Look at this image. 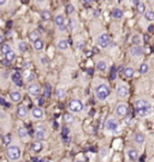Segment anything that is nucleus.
Returning <instances> with one entry per match:
<instances>
[{
    "mask_svg": "<svg viewBox=\"0 0 154 162\" xmlns=\"http://www.w3.org/2000/svg\"><path fill=\"white\" fill-rule=\"evenodd\" d=\"M133 42H134V43H136V46H140V39H138V36H134Z\"/></svg>",
    "mask_w": 154,
    "mask_h": 162,
    "instance_id": "nucleus-46",
    "label": "nucleus"
},
{
    "mask_svg": "<svg viewBox=\"0 0 154 162\" xmlns=\"http://www.w3.org/2000/svg\"><path fill=\"white\" fill-rule=\"evenodd\" d=\"M112 17L116 19H120L123 17V11L120 9H115L113 12H112Z\"/></svg>",
    "mask_w": 154,
    "mask_h": 162,
    "instance_id": "nucleus-27",
    "label": "nucleus"
},
{
    "mask_svg": "<svg viewBox=\"0 0 154 162\" xmlns=\"http://www.w3.org/2000/svg\"><path fill=\"white\" fill-rule=\"evenodd\" d=\"M41 17H42V19L43 20H50L51 19V12H50V11H42Z\"/></svg>",
    "mask_w": 154,
    "mask_h": 162,
    "instance_id": "nucleus-38",
    "label": "nucleus"
},
{
    "mask_svg": "<svg viewBox=\"0 0 154 162\" xmlns=\"http://www.w3.org/2000/svg\"><path fill=\"white\" fill-rule=\"evenodd\" d=\"M137 12L138 13H146V4L145 2H140L137 4Z\"/></svg>",
    "mask_w": 154,
    "mask_h": 162,
    "instance_id": "nucleus-34",
    "label": "nucleus"
},
{
    "mask_svg": "<svg viewBox=\"0 0 154 162\" xmlns=\"http://www.w3.org/2000/svg\"><path fill=\"white\" fill-rule=\"evenodd\" d=\"M77 26H78V24H77V22L75 19H70L69 20V28L74 31V30H76Z\"/></svg>",
    "mask_w": 154,
    "mask_h": 162,
    "instance_id": "nucleus-37",
    "label": "nucleus"
},
{
    "mask_svg": "<svg viewBox=\"0 0 154 162\" xmlns=\"http://www.w3.org/2000/svg\"><path fill=\"white\" fill-rule=\"evenodd\" d=\"M54 23H56V25H57L58 28L61 26V25H64V24H65V18H64V16H63V15H58V16H56Z\"/></svg>",
    "mask_w": 154,
    "mask_h": 162,
    "instance_id": "nucleus-23",
    "label": "nucleus"
},
{
    "mask_svg": "<svg viewBox=\"0 0 154 162\" xmlns=\"http://www.w3.org/2000/svg\"><path fill=\"white\" fill-rule=\"evenodd\" d=\"M11 51H12V48H11V46H10L9 43H5V44L1 46V53H2L4 55H6L7 53H10Z\"/></svg>",
    "mask_w": 154,
    "mask_h": 162,
    "instance_id": "nucleus-30",
    "label": "nucleus"
},
{
    "mask_svg": "<svg viewBox=\"0 0 154 162\" xmlns=\"http://www.w3.org/2000/svg\"><path fill=\"white\" fill-rule=\"evenodd\" d=\"M43 42H42V40H38L34 42V49L35 51H38V52H40V51H42L43 49Z\"/></svg>",
    "mask_w": 154,
    "mask_h": 162,
    "instance_id": "nucleus-32",
    "label": "nucleus"
},
{
    "mask_svg": "<svg viewBox=\"0 0 154 162\" xmlns=\"http://www.w3.org/2000/svg\"><path fill=\"white\" fill-rule=\"evenodd\" d=\"M97 44H99L101 48H107V47L111 44V37H110V35H107V34H101V35L97 37Z\"/></svg>",
    "mask_w": 154,
    "mask_h": 162,
    "instance_id": "nucleus-5",
    "label": "nucleus"
},
{
    "mask_svg": "<svg viewBox=\"0 0 154 162\" xmlns=\"http://www.w3.org/2000/svg\"><path fill=\"white\" fill-rule=\"evenodd\" d=\"M130 54L133 57H136V58H141L145 54V49L141 46H136L135 44L134 47H131V49H130Z\"/></svg>",
    "mask_w": 154,
    "mask_h": 162,
    "instance_id": "nucleus-11",
    "label": "nucleus"
},
{
    "mask_svg": "<svg viewBox=\"0 0 154 162\" xmlns=\"http://www.w3.org/2000/svg\"><path fill=\"white\" fill-rule=\"evenodd\" d=\"M4 43V36L0 34V44H2Z\"/></svg>",
    "mask_w": 154,
    "mask_h": 162,
    "instance_id": "nucleus-49",
    "label": "nucleus"
},
{
    "mask_svg": "<svg viewBox=\"0 0 154 162\" xmlns=\"http://www.w3.org/2000/svg\"><path fill=\"white\" fill-rule=\"evenodd\" d=\"M76 48L77 49H79V51H82V49L84 48V42H83V41H78L76 43Z\"/></svg>",
    "mask_w": 154,
    "mask_h": 162,
    "instance_id": "nucleus-42",
    "label": "nucleus"
},
{
    "mask_svg": "<svg viewBox=\"0 0 154 162\" xmlns=\"http://www.w3.org/2000/svg\"><path fill=\"white\" fill-rule=\"evenodd\" d=\"M145 17L146 19L149 20V22H153L154 20V11H146L145 13Z\"/></svg>",
    "mask_w": 154,
    "mask_h": 162,
    "instance_id": "nucleus-35",
    "label": "nucleus"
},
{
    "mask_svg": "<svg viewBox=\"0 0 154 162\" xmlns=\"http://www.w3.org/2000/svg\"><path fill=\"white\" fill-rule=\"evenodd\" d=\"M66 12H68L69 15H72V13L75 12V7H74L72 5H68V7H66Z\"/></svg>",
    "mask_w": 154,
    "mask_h": 162,
    "instance_id": "nucleus-41",
    "label": "nucleus"
},
{
    "mask_svg": "<svg viewBox=\"0 0 154 162\" xmlns=\"http://www.w3.org/2000/svg\"><path fill=\"white\" fill-rule=\"evenodd\" d=\"M151 113H152V109H151V107H146V108L136 109V114H137L138 117H142V118L151 115Z\"/></svg>",
    "mask_w": 154,
    "mask_h": 162,
    "instance_id": "nucleus-15",
    "label": "nucleus"
},
{
    "mask_svg": "<svg viewBox=\"0 0 154 162\" xmlns=\"http://www.w3.org/2000/svg\"><path fill=\"white\" fill-rule=\"evenodd\" d=\"M34 136H35L36 141H43V139H46V138H47V130H46V127H43V126H38V127L35 129Z\"/></svg>",
    "mask_w": 154,
    "mask_h": 162,
    "instance_id": "nucleus-6",
    "label": "nucleus"
},
{
    "mask_svg": "<svg viewBox=\"0 0 154 162\" xmlns=\"http://www.w3.org/2000/svg\"><path fill=\"white\" fill-rule=\"evenodd\" d=\"M46 162H50V161H46Z\"/></svg>",
    "mask_w": 154,
    "mask_h": 162,
    "instance_id": "nucleus-57",
    "label": "nucleus"
},
{
    "mask_svg": "<svg viewBox=\"0 0 154 162\" xmlns=\"http://www.w3.org/2000/svg\"><path fill=\"white\" fill-rule=\"evenodd\" d=\"M43 148V144L41 143V141H35V142L31 144V150L34 153H40Z\"/></svg>",
    "mask_w": 154,
    "mask_h": 162,
    "instance_id": "nucleus-18",
    "label": "nucleus"
},
{
    "mask_svg": "<svg viewBox=\"0 0 154 162\" xmlns=\"http://www.w3.org/2000/svg\"><path fill=\"white\" fill-rule=\"evenodd\" d=\"M117 94H118L119 97L125 99V97L129 95V89H128V86H127L125 84H119V85H118V89H117Z\"/></svg>",
    "mask_w": 154,
    "mask_h": 162,
    "instance_id": "nucleus-10",
    "label": "nucleus"
},
{
    "mask_svg": "<svg viewBox=\"0 0 154 162\" xmlns=\"http://www.w3.org/2000/svg\"><path fill=\"white\" fill-rule=\"evenodd\" d=\"M11 78H12L13 83H15L17 86H22V85H23V78H22V76H20V73H19L18 71H15V72L12 73Z\"/></svg>",
    "mask_w": 154,
    "mask_h": 162,
    "instance_id": "nucleus-12",
    "label": "nucleus"
},
{
    "mask_svg": "<svg viewBox=\"0 0 154 162\" xmlns=\"http://www.w3.org/2000/svg\"><path fill=\"white\" fill-rule=\"evenodd\" d=\"M64 162H69V161H64Z\"/></svg>",
    "mask_w": 154,
    "mask_h": 162,
    "instance_id": "nucleus-56",
    "label": "nucleus"
},
{
    "mask_svg": "<svg viewBox=\"0 0 154 162\" xmlns=\"http://www.w3.org/2000/svg\"><path fill=\"white\" fill-rule=\"evenodd\" d=\"M36 1H38V2H45L46 0H36Z\"/></svg>",
    "mask_w": 154,
    "mask_h": 162,
    "instance_id": "nucleus-53",
    "label": "nucleus"
},
{
    "mask_svg": "<svg viewBox=\"0 0 154 162\" xmlns=\"http://www.w3.org/2000/svg\"><path fill=\"white\" fill-rule=\"evenodd\" d=\"M127 155H128V157L130 159V161H136V160L138 159V151H137L136 149H134V148H128Z\"/></svg>",
    "mask_w": 154,
    "mask_h": 162,
    "instance_id": "nucleus-13",
    "label": "nucleus"
},
{
    "mask_svg": "<svg viewBox=\"0 0 154 162\" xmlns=\"http://www.w3.org/2000/svg\"><path fill=\"white\" fill-rule=\"evenodd\" d=\"M16 57H17V55H16V53H15L13 51H11L10 53H7V54L5 55V59L9 61V62H11V61H13L15 59H16Z\"/></svg>",
    "mask_w": 154,
    "mask_h": 162,
    "instance_id": "nucleus-33",
    "label": "nucleus"
},
{
    "mask_svg": "<svg viewBox=\"0 0 154 162\" xmlns=\"http://www.w3.org/2000/svg\"><path fill=\"white\" fill-rule=\"evenodd\" d=\"M18 49H19V52H22V53L27 52V51H28V43H27L25 41H20L18 43Z\"/></svg>",
    "mask_w": 154,
    "mask_h": 162,
    "instance_id": "nucleus-31",
    "label": "nucleus"
},
{
    "mask_svg": "<svg viewBox=\"0 0 154 162\" xmlns=\"http://www.w3.org/2000/svg\"><path fill=\"white\" fill-rule=\"evenodd\" d=\"M18 136L19 138L22 139H27L29 137V133H28V130L25 127H19L18 129Z\"/></svg>",
    "mask_w": 154,
    "mask_h": 162,
    "instance_id": "nucleus-22",
    "label": "nucleus"
},
{
    "mask_svg": "<svg viewBox=\"0 0 154 162\" xmlns=\"http://www.w3.org/2000/svg\"><path fill=\"white\" fill-rule=\"evenodd\" d=\"M57 47L58 49H60V51H66L69 48V42L66 40H59L58 41Z\"/></svg>",
    "mask_w": 154,
    "mask_h": 162,
    "instance_id": "nucleus-21",
    "label": "nucleus"
},
{
    "mask_svg": "<svg viewBox=\"0 0 154 162\" xmlns=\"http://www.w3.org/2000/svg\"><path fill=\"white\" fill-rule=\"evenodd\" d=\"M68 28H69V25H66V24H64V25H61V26H59L58 29H59V31H66V30H68Z\"/></svg>",
    "mask_w": 154,
    "mask_h": 162,
    "instance_id": "nucleus-43",
    "label": "nucleus"
},
{
    "mask_svg": "<svg viewBox=\"0 0 154 162\" xmlns=\"http://www.w3.org/2000/svg\"><path fill=\"white\" fill-rule=\"evenodd\" d=\"M96 69L100 71H106L107 69V62L105 60H97L96 61Z\"/></svg>",
    "mask_w": 154,
    "mask_h": 162,
    "instance_id": "nucleus-24",
    "label": "nucleus"
},
{
    "mask_svg": "<svg viewBox=\"0 0 154 162\" xmlns=\"http://www.w3.org/2000/svg\"><path fill=\"white\" fill-rule=\"evenodd\" d=\"M131 1H133L134 4H136V5H137V4H140V0H131Z\"/></svg>",
    "mask_w": 154,
    "mask_h": 162,
    "instance_id": "nucleus-51",
    "label": "nucleus"
},
{
    "mask_svg": "<svg viewBox=\"0 0 154 162\" xmlns=\"http://www.w3.org/2000/svg\"><path fill=\"white\" fill-rule=\"evenodd\" d=\"M145 139H146V137H145L143 133H141V132L135 133V136H134L135 143H137V144H143V143H145Z\"/></svg>",
    "mask_w": 154,
    "mask_h": 162,
    "instance_id": "nucleus-19",
    "label": "nucleus"
},
{
    "mask_svg": "<svg viewBox=\"0 0 154 162\" xmlns=\"http://www.w3.org/2000/svg\"><path fill=\"white\" fill-rule=\"evenodd\" d=\"M107 1H112V0H107Z\"/></svg>",
    "mask_w": 154,
    "mask_h": 162,
    "instance_id": "nucleus-55",
    "label": "nucleus"
},
{
    "mask_svg": "<svg viewBox=\"0 0 154 162\" xmlns=\"http://www.w3.org/2000/svg\"><path fill=\"white\" fill-rule=\"evenodd\" d=\"M29 112H28V108L25 106H19L18 109H17V115H18L20 119H25L28 117Z\"/></svg>",
    "mask_w": 154,
    "mask_h": 162,
    "instance_id": "nucleus-16",
    "label": "nucleus"
},
{
    "mask_svg": "<svg viewBox=\"0 0 154 162\" xmlns=\"http://www.w3.org/2000/svg\"><path fill=\"white\" fill-rule=\"evenodd\" d=\"M69 109L72 113H79L83 109V103H82L81 100H77V99L71 100L69 102Z\"/></svg>",
    "mask_w": 154,
    "mask_h": 162,
    "instance_id": "nucleus-3",
    "label": "nucleus"
},
{
    "mask_svg": "<svg viewBox=\"0 0 154 162\" xmlns=\"http://www.w3.org/2000/svg\"><path fill=\"white\" fill-rule=\"evenodd\" d=\"M56 94H57V99L63 100V99H65V96H66V90L63 89V88H58Z\"/></svg>",
    "mask_w": 154,
    "mask_h": 162,
    "instance_id": "nucleus-26",
    "label": "nucleus"
},
{
    "mask_svg": "<svg viewBox=\"0 0 154 162\" xmlns=\"http://www.w3.org/2000/svg\"><path fill=\"white\" fill-rule=\"evenodd\" d=\"M110 95H111V89H110V86H108L107 84L102 83V84H100V85L96 86L95 96L99 101H101V102L106 101V99H107Z\"/></svg>",
    "mask_w": 154,
    "mask_h": 162,
    "instance_id": "nucleus-1",
    "label": "nucleus"
},
{
    "mask_svg": "<svg viewBox=\"0 0 154 162\" xmlns=\"http://www.w3.org/2000/svg\"><path fill=\"white\" fill-rule=\"evenodd\" d=\"M51 95V84H46L45 86V91H43V96H50Z\"/></svg>",
    "mask_w": 154,
    "mask_h": 162,
    "instance_id": "nucleus-39",
    "label": "nucleus"
},
{
    "mask_svg": "<svg viewBox=\"0 0 154 162\" xmlns=\"http://www.w3.org/2000/svg\"><path fill=\"white\" fill-rule=\"evenodd\" d=\"M64 122H65V124H72L75 122V118H74L72 114L66 113V114H64Z\"/></svg>",
    "mask_w": 154,
    "mask_h": 162,
    "instance_id": "nucleus-29",
    "label": "nucleus"
},
{
    "mask_svg": "<svg viewBox=\"0 0 154 162\" xmlns=\"http://www.w3.org/2000/svg\"><path fill=\"white\" fill-rule=\"evenodd\" d=\"M31 117H33V119L40 120V119H42L45 117V112H43V109L41 107H34L31 109Z\"/></svg>",
    "mask_w": 154,
    "mask_h": 162,
    "instance_id": "nucleus-9",
    "label": "nucleus"
},
{
    "mask_svg": "<svg viewBox=\"0 0 154 162\" xmlns=\"http://www.w3.org/2000/svg\"><path fill=\"white\" fill-rule=\"evenodd\" d=\"M29 40L31 41L33 43H34L35 41L40 40V33H38V31H33V33H30V34H29Z\"/></svg>",
    "mask_w": 154,
    "mask_h": 162,
    "instance_id": "nucleus-28",
    "label": "nucleus"
},
{
    "mask_svg": "<svg viewBox=\"0 0 154 162\" xmlns=\"http://www.w3.org/2000/svg\"><path fill=\"white\" fill-rule=\"evenodd\" d=\"M30 65H31V62H29V61L24 62V67H30Z\"/></svg>",
    "mask_w": 154,
    "mask_h": 162,
    "instance_id": "nucleus-47",
    "label": "nucleus"
},
{
    "mask_svg": "<svg viewBox=\"0 0 154 162\" xmlns=\"http://www.w3.org/2000/svg\"><path fill=\"white\" fill-rule=\"evenodd\" d=\"M135 109H141V108H146V107H151V103L147 100H136L134 103Z\"/></svg>",
    "mask_w": 154,
    "mask_h": 162,
    "instance_id": "nucleus-14",
    "label": "nucleus"
},
{
    "mask_svg": "<svg viewBox=\"0 0 154 162\" xmlns=\"http://www.w3.org/2000/svg\"><path fill=\"white\" fill-rule=\"evenodd\" d=\"M28 93L31 96H38V94L41 93V88H40V85L38 83H30L28 85Z\"/></svg>",
    "mask_w": 154,
    "mask_h": 162,
    "instance_id": "nucleus-8",
    "label": "nucleus"
},
{
    "mask_svg": "<svg viewBox=\"0 0 154 162\" xmlns=\"http://www.w3.org/2000/svg\"><path fill=\"white\" fill-rule=\"evenodd\" d=\"M10 142H11V136H10V135H6V136H5V144L9 145Z\"/></svg>",
    "mask_w": 154,
    "mask_h": 162,
    "instance_id": "nucleus-44",
    "label": "nucleus"
},
{
    "mask_svg": "<svg viewBox=\"0 0 154 162\" xmlns=\"http://www.w3.org/2000/svg\"><path fill=\"white\" fill-rule=\"evenodd\" d=\"M123 75L127 77V78H133L135 75V71L133 67H130V66H128V67H125L124 69V71H123Z\"/></svg>",
    "mask_w": 154,
    "mask_h": 162,
    "instance_id": "nucleus-20",
    "label": "nucleus"
},
{
    "mask_svg": "<svg viewBox=\"0 0 154 162\" xmlns=\"http://www.w3.org/2000/svg\"><path fill=\"white\" fill-rule=\"evenodd\" d=\"M84 4H89V2H92V0H82Z\"/></svg>",
    "mask_w": 154,
    "mask_h": 162,
    "instance_id": "nucleus-50",
    "label": "nucleus"
},
{
    "mask_svg": "<svg viewBox=\"0 0 154 162\" xmlns=\"http://www.w3.org/2000/svg\"><path fill=\"white\" fill-rule=\"evenodd\" d=\"M100 13H101V12H100V10H99V9H96V10H94V11H93V16H94V17H96V18L100 16Z\"/></svg>",
    "mask_w": 154,
    "mask_h": 162,
    "instance_id": "nucleus-45",
    "label": "nucleus"
},
{
    "mask_svg": "<svg viewBox=\"0 0 154 162\" xmlns=\"http://www.w3.org/2000/svg\"><path fill=\"white\" fill-rule=\"evenodd\" d=\"M148 71H149V65H148L147 62L141 64V66H140V73H141V75H147Z\"/></svg>",
    "mask_w": 154,
    "mask_h": 162,
    "instance_id": "nucleus-25",
    "label": "nucleus"
},
{
    "mask_svg": "<svg viewBox=\"0 0 154 162\" xmlns=\"http://www.w3.org/2000/svg\"><path fill=\"white\" fill-rule=\"evenodd\" d=\"M10 100L12 102H19L22 100V94L19 91H11L10 93Z\"/></svg>",
    "mask_w": 154,
    "mask_h": 162,
    "instance_id": "nucleus-17",
    "label": "nucleus"
},
{
    "mask_svg": "<svg viewBox=\"0 0 154 162\" xmlns=\"http://www.w3.org/2000/svg\"><path fill=\"white\" fill-rule=\"evenodd\" d=\"M116 114H117V117H119V118H124V117H127V114H128V104L127 103H119L117 107H116Z\"/></svg>",
    "mask_w": 154,
    "mask_h": 162,
    "instance_id": "nucleus-7",
    "label": "nucleus"
},
{
    "mask_svg": "<svg viewBox=\"0 0 154 162\" xmlns=\"http://www.w3.org/2000/svg\"><path fill=\"white\" fill-rule=\"evenodd\" d=\"M6 2H7V0H0V6L6 5Z\"/></svg>",
    "mask_w": 154,
    "mask_h": 162,
    "instance_id": "nucleus-48",
    "label": "nucleus"
},
{
    "mask_svg": "<svg viewBox=\"0 0 154 162\" xmlns=\"http://www.w3.org/2000/svg\"><path fill=\"white\" fill-rule=\"evenodd\" d=\"M101 156H102V157L105 156V149H102V150H101Z\"/></svg>",
    "mask_w": 154,
    "mask_h": 162,
    "instance_id": "nucleus-52",
    "label": "nucleus"
},
{
    "mask_svg": "<svg viewBox=\"0 0 154 162\" xmlns=\"http://www.w3.org/2000/svg\"><path fill=\"white\" fill-rule=\"evenodd\" d=\"M6 155L11 161H18L22 157V150L17 145H9L6 149Z\"/></svg>",
    "mask_w": 154,
    "mask_h": 162,
    "instance_id": "nucleus-2",
    "label": "nucleus"
},
{
    "mask_svg": "<svg viewBox=\"0 0 154 162\" xmlns=\"http://www.w3.org/2000/svg\"><path fill=\"white\" fill-rule=\"evenodd\" d=\"M25 79L28 82H31L33 79H35V73H33V72H29L28 73V76L25 77Z\"/></svg>",
    "mask_w": 154,
    "mask_h": 162,
    "instance_id": "nucleus-40",
    "label": "nucleus"
},
{
    "mask_svg": "<svg viewBox=\"0 0 154 162\" xmlns=\"http://www.w3.org/2000/svg\"><path fill=\"white\" fill-rule=\"evenodd\" d=\"M77 162H84V161H77Z\"/></svg>",
    "mask_w": 154,
    "mask_h": 162,
    "instance_id": "nucleus-54",
    "label": "nucleus"
},
{
    "mask_svg": "<svg viewBox=\"0 0 154 162\" xmlns=\"http://www.w3.org/2000/svg\"><path fill=\"white\" fill-rule=\"evenodd\" d=\"M40 62H41V65H42V66H48V64H50V59H48V57L42 55V57L40 58Z\"/></svg>",
    "mask_w": 154,
    "mask_h": 162,
    "instance_id": "nucleus-36",
    "label": "nucleus"
},
{
    "mask_svg": "<svg viewBox=\"0 0 154 162\" xmlns=\"http://www.w3.org/2000/svg\"><path fill=\"white\" fill-rule=\"evenodd\" d=\"M119 127V122L116 119V118H108L106 122H105V129L107 131H111V132H116Z\"/></svg>",
    "mask_w": 154,
    "mask_h": 162,
    "instance_id": "nucleus-4",
    "label": "nucleus"
}]
</instances>
